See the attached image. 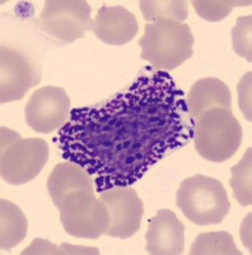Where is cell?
<instances>
[{"label":"cell","mask_w":252,"mask_h":255,"mask_svg":"<svg viewBox=\"0 0 252 255\" xmlns=\"http://www.w3.org/2000/svg\"><path fill=\"white\" fill-rule=\"evenodd\" d=\"M59 211L61 225L73 238L96 240L110 225L107 207L94 193H79L65 200Z\"/></svg>","instance_id":"52a82bcc"},{"label":"cell","mask_w":252,"mask_h":255,"mask_svg":"<svg viewBox=\"0 0 252 255\" xmlns=\"http://www.w3.org/2000/svg\"><path fill=\"white\" fill-rule=\"evenodd\" d=\"M28 223L22 209L6 199H0V248L10 250L24 240Z\"/></svg>","instance_id":"9a60e30c"},{"label":"cell","mask_w":252,"mask_h":255,"mask_svg":"<svg viewBox=\"0 0 252 255\" xmlns=\"http://www.w3.org/2000/svg\"><path fill=\"white\" fill-rule=\"evenodd\" d=\"M110 215V225L104 235L116 239H129L139 231L144 215V204L134 189L116 186L99 193Z\"/></svg>","instance_id":"30bf717a"},{"label":"cell","mask_w":252,"mask_h":255,"mask_svg":"<svg viewBox=\"0 0 252 255\" xmlns=\"http://www.w3.org/2000/svg\"><path fill=\"white\" fill-rule=\"evenodd\" d=\"M22 255H38V254H99L97 248L90 247H73L69 244L54 245L44 239H35L27 249L20 253Z\"/></svg>","instance_id":"ffe728a7"},{"label":"cell","mask_w":252,"mask_h":255,"mask_svg":"<svg viewBox=\"0 0 252 255\" xmlns=\"http://www.w3.org/2000/svg\"><path fill=\"white\" fill-rule=\"evenodd\" d=\"M186 102L194 122L204 111L210 109L232 110V95L228 86L213 77L195 82L190 88Z\"/></svg>","instance_id":"5bb4252c"},{"label":"cell","mask_w":252,"mask_h":255,"mask_svg":"<svg viewBox=\"0 0 252 255\" xmlns=\"http://www.w3.org/2000/svg\"><path fill=\"white\" fill-rule=\"evenodd\" d=\"M195 38L187 24L171 19H157L148 23L139 40L140 58L157 70L176 69L192 56Z\"/></svg>","instance_id":"7a4b0ae2"},{"label":"cell","mask_w":252,"mask_h":255,"mask_svg":"<svg viewBox=\"0 0 252 255\" xmlns=\"http://www.w3.org/2000/svg\"><path fill=\"white\" fill-rule=\"evenodd\" d=\"M38 20L40 28L60 45L83 38L94 26L89 4L84 0H47Z\"/></svg>","instance_id":"8992f818"},{"label":"cell","mask_w":252,"mask_h":255,"mask_svg":"<svg viewBox=\"0 0 252 255\" xmlns=\"http://www.w3.org/2000/svg\"><path fill=\"white\" fill-rule=\"evenodd\" d=\"M191 255H242L233 236L226 231L200 234L190 250Z\"/></svg>","instance_id":"2e32d148"},{"label":"cell","mask_w":252,"mask_h":255,"mask_svg":"<svg viewBox=\"0 0 252 255\" xmlns=\"http://www.w3.org/2000/svg\"><path fill=\"white\" fill-rule=\"evenodd\" d=\"M139 6L143 18L148 23L157 19H171L181 23L188 17L187 5L181 0H142Z\"/></svg>","instance_id":"e0dca14e"},{"label":"cell","mask_w":252,"mask_h":255,"mask_svg":"<svg viewBox=\"0 0 252 255\" xmlns=\"http://www.w3.org/2000/svg\"><path fill=\"white\" fill-rule=\"evenodd\" d=\"M251 76L252 72L245 74L242 81L238 86V104H240L241 111L244 113L245 119L252 122L251 116Z\"/></svg>","instance_id":"7402d4cb"},{"label":"cell","mask_w":252,"mask_h":255,"mask_svg":"<svg viewBox=\"0 0 252 255\" xmlns=\"http://www.w3.org/2000/svg\"><path fill=\"white\" fill-rule=\"evenodd\" d=\"M251 1H232V0H194L192 6L199 17L208 22H219L224 19L236 6H250Z\"/></svg>","instance_id":"d6986e66"},{"label":"cell","mask_w":252,"mask_h":255,"mask_svg":"<svg viewBox=\"0 0 252 255\" xmlns=\"http://www.w3.org/2000/svg\"><path fill=\"white\" fill-rule=\"evenodd\" d=\"M194 128L185 93L158 70L102 106L73 110L54 143L96 179L102 193L136 183L166 154L187 144Z\"/></svg>","instance_id":"6da1fadb"},{"label":"cell","mask_w":252,"mask_h":255,"mask_svg":"<svg viewBox=\"0 0 252 255\" xmlns=\"http://www.w3.org/2000/svg\"><path fill=\"white\" fill-rule=\"evenodd\" d=\"M94 190L92 176L82 166L70 161L58 163L47 177V191L58 209L69 198L79 193H94Z\"/></svg>","instance_id":"4fadbf2b"},{"label":"cell","mask_w":252,"mask_h":255,"mask_svg":"<svg viewBox=\"0 0 252 255\" xmlns=\"http://www.w3.org/2000/svg\"><path fill=\"white\" fill-rule=\"evenodd\" d=\"M252 17H238L232 29V46L238 56H242L249 63L252 61Z\"/></svg>","instance_id":"44dd1931"},{"label":"cell","mask_w":252,"mask_h":255,"mask_svg":"<svg viewBox=\"0 0 252 255\" xmlns=\"http://www.w3.org/2000/svg\"><path fill=\"white\" fill-rule=\"evenodd\" d=\"M70 114V99L64 88L46 86L35 91L27 102L24 115L32 130L49 134L67 124Z\"/></svg>","instance_id":"9c48e42d"},{"label":"cell","mask_w":252,"mask_h":255,"mask_svg":"<svg viewBox=\"0 0 252 255\" xmlns=\"http://www.w3.org/2000/svg\"><path fill=\"white\" fill-rule=\"evenodd\" d=\"M139 31L136 17L124 6H101L94 19L93 32L98 40L112 46H122Z\"/></svg>","instance_id":"7c38bea8"},{"label":"cell","mask_w":252,"mask_h":255,"mask_svg":"<svg viewBox=\"0 0 252 255\" xmlns=\"http://www.w3.org/2000/svg\"><path fill=\"white\" fill-rule=\"evenodd\" d=\"M42 76V68L31 56L9 46L0 51V102L19 101Z\"/></svg>","instance_id":"ba28073f"},{"label":"cell","mask_w":252,"mask_h":255,"mask_svg":"<svg viewBox=\"0 0 252 255\" xmlns=\"http://www.w3.org/2000/svg\"><path fill=\"white\" fill-rule=\"evenodd\" d=\"M1 131L0 175L10 185H23L38 176L47 163L50 149L40 138H22L5 127Z\"/></svg>","instance_id":"5b68a950"},{"label":"cell","mask_w":252,"mask_h":255,"mask_svg":"<svg viewBox=\"0 0 252 255\" xmlns=\"http://www.w3.org/2000/svg\"><path fill=\"white\" fill-rule=\"evenodd\" d=\"M242 128L232 110L210 109L195 120V148L210 162L232 158L242 143Z\"/></svg>","instance_id":"277c9868"},{"label":"cell","mask_w":252,"mask_h":255,"mask_svg":"<svg viewBox=\"0 0 252 255\" xmlns=\"http://www.w3.org/2000/svg\"><path fill=\"white\" fill-rule=\"evenodd\" d=\"M145 250L153 255H180L185 250V226L173 212L160 209L145 234Z\"/></svg>","instance_id":"8fae6325"},{"label":"cell","mask_w":252,"mask_h":255,"mask_svg":"<svg viewBox=\"0 0 252 255\" xmlns=\"http://www.w3.org/2000/svg\"><path fill=\"white\" fill-rule=\"evenodd\" d=\"M252 148L250 147L245 152L237 165L232 166V179L229 180V185L233 190V197L241 206L247 207L252 204Z\"/></svg>","instance_id":"ac0fdd59"},{"label":"cell","mask_w":252,"mask_h":255,"mask_svg":"<svg viewBox=\"0 0 252 255\" xmlns=\"http://www.w3.org/2000/svg\"><path fill=\"white\" fill-rule=\"evenodd\" d=\"M176 204L188 221L199 226L218 225L231 209L223 184L200 174L182 180L177 189Z\"/></svg>","instance_id":"3957f363"}]
</instances>
